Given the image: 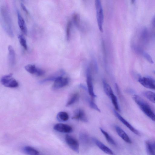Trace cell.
<instances>
[{"label": "cell", "mask_w": 155, "mask_h": 155, "mask_svg": "<svg viewBox=\"0 0 155 155\" xmlns=\"http://www.w3.org/2000/svg\"><path fill=\"white\" fill-rule=\"evenodd\" d=\"M73 20L74 24L78 27L80 25V17L79 15L77 13H75L73 15Z\"/></svg>", "instance_id": "29"}, {"label": "cell", "mask_w": 155, "mask_h": 155, "mask_svg": "<svg viewBox=\"0 0 155 155\" xmlns=\"http://www.w3.org/2000/svg\"><path fill=\"white\" fill-rule=\"evenodd\" d=\"M20 5L23 10L26 13V14H29L28 11L25 5L22 3H21Z\"/></svg>", "instance_id": "32"}, {"label": "cell", "mask_w": 155, "mask_h": 155, "mask_svg": "<svg viewBox=\"0 0 155 155\" xmlns=\"http://www.w3.org/2000/svg\"><path fill=\"white\" fill-rule=\"evenodd\" d=\"M86 81L87 87L88 92L89 95L92 98L91 100L93 99L95 97L93 88V85L92 77L91 72V70L89 67H88L86 70Z\"/></svg>", "instance_id": "5"}, {"label": "cell", "mask_w": 155, "mask_h": 155, "mask_svg": "<svg viewBox=\"0 0 155 155\" xmlns=\"http://www.w3.org/2000/svg\"><path fill=\"white\" fill-rule=\"evenodd\" d=\"M115 128L117 134L124 141L128 143H131L130 137L122 129L117 126H115Z\"/></svg>", "instance_id": "15"}, {"label": "cell", "mask_w": 155, "mask_h": 155, "mask_svg": "<svg viewBox=\"0 0 155 155\" xmlns=\"http://www.w3.org/2000/svg\"><path fill=\"white\" fill-rule=\"evenodd\" d=\"M115 115L118 119L130 130L135 134L137 135H140V133L137 130L133 127L128 121L124 119L116 110H114Z\"/></svg>", "instance_id": "11"}, {"label": "cell", "mask_w": 155, "mask_h": 155, "mask_svg": "<svg viewBox=\"0 0 155 155\" xmlns=\"http://www.w3.org/2000/svg\"><path fill=\"white\" fill-rule=\"evenodd\" d=\"M18 37L21 45L25 50H27L28 45L25 38L23 35L21 34L18 35Z\"/></svg>", "instance_id": "25"}, {"label": "cell", "mask_w": 155, "mask_h": 155, "mask_svg": "<svg viewBox=\"0 0 155 155\" xmlns=\"http://www.w3.org/2000/svg\"><path fill=\"white\" fill-rule=\"evenodd\" d=\"M133 98L143 112L151 120L155 122V114L148 104L138 95H134Z\"/></svg>", "instance_id": "2"}, {"label": "cell", "mask_w": 155, "mask_h": 155, "mask_svg": "<svg viewBox=\"0 0 155 155\" xmlns=\"http://www.w3.org/2000/svg\"><path fill=\"white\" fill-rule=\"evenodd\" d=\"M25 70L28 72L38 76H41L45 74V71L43 70L38 68L33 64H28L25 67Z\"/></svg>", "instance_id": "7"}, {"label": "cell", "mask_w": 155, "mask_h": 155, "mask_svg": "<svg viewBox=\"0 0 155 155\" xmlns=\"http://www.w3.org/2000/svg\"><path fill=\"white\" fill-rule=\"evenodd\" d=\"M153 82H154V85H155V80L153 79Z\"/></svg>", "instance_id": "35"}, {"label": "cell", "mask_w": 155, "mask_h": 155, "mask_svg": "<svg viewBox=\"0 0 155 155\" xmlns=\"http://www.w3.org/2000/svg\"><path fill=\"white\" fill-rule=\"evenodd\" d=\"M144 96L151 102L155 103V93L150 91H147L144 92Z\"/></svg>", "instance_id": "24"}, {"label": "cell", "mask_w": 155, "mask_h": 155, "mask_svg": "<svg viewBox=\"0 0 155 155\" xmlns=\"http://www.w3.org/2000/svg\"><path fill=\"white\" fill-rule=\"evenodd\" d=\"M71 26V22L69 21L67 24L66 28V37L68 41L70 39Z\"/></svg>", "instance_id": "28"}, {"label": "cell", "mask_w": 155, "mask_h": 155, "mask_svg": "<svg viewBox=\"0 0 155 155\" xmlns=\"http://www.w3.org/2000/svg\"><path fill=\"white\" fill-rule=\"evenodd\" d=\"M141 54H142L150 63L151 64L153 63V61L152 58L148 53L143 51Z\"/></svg>", "instance_id": "30"}, {"label": "cell", "mask_w": 155, "mask_h": 155, "mask_svg": "<svg viewBox=\"0 0 155 155\" xmlns=\"http://www.w3.org/2000/svg\"><path fill=\"white\" fill-rule=\"evenodd\" d=\"M55 130L63 133H70L73 131L72 127L69 125L62 123H58L54 127Z\"/></svg>", "instance_id": "12"}, {"label": "cell", "mask_w": 155, "mask_h": 155, "mask_svg": "<svg viewBox=\"0 0 155 155\" xmlns=\"http://www.w3.org/2000/svg\"><path fill=\"white\" fill-rule=\"evenodd\" d=\"M65 141L69 147L75 152H79V144L78 140L73 137L67 134L65 137Z\"/></svg>", "instance_id": "6"}, {"label": "cell", "mask_w": 155, "mask_h": 155, "mask_svg": "<svg viewBox=\"0 0 155 155\" xmlns=\"http://www.w3.org/2000/svg\"><path fill=\"white\" fill-rule=\"evenodd\" d=\"M79 97V95L78 93L72 94L66 103V106L68 107L72 105L78 101Z\"/></svg>", "instance_id": "20"}, {"label": "cell", "mask_w": 155, "mask_h": 155, "mask_svg": "<svg viewBox=\"0 0 155 155\" xmlns=\"http://www.w3.org/2000/svg\"><path fill=\"white\" fill-rule=\"evenodd\" d=\"M152 22L153 26L155 27V15L153 17L152 19Z\"/></svg>", "instance_id": "33"}, {"label": "cell", "mask_w": 155, "mask_h": 155, "mask_svg": "<svg viewBox=\"0 0 155 155\" xmlns=\"http://www.w3.org/2000/svg\"><path fill=\"white\" fill-rule=\"evenodd\" d=\"M63 76V75L59 77L54 81L52 86L53 89L56 90L61 88L68 84L69 82L68 78Z\"/></svg>", "instance_id": "8"}, {"label": "cell", "mask_w": 155, "mask_h": 155, "mask_svg": "<svg viewBox=\"0 0 155 155\" xmlns=\"http://www.w3.org/2000/svg\"><path fill=\"white\" fill-rule=\"evenodd\" d=\"M12 76V74H9L2 76L1 79L2 84L4 86L8 87L15 88L18 87V83Z\"/></svg>", "instance_id": "4"}, {"label": "cell", "mask_w": 155, "mask_h": 155, "mask_svg": "<svg viewBox=\"0 0 155 155\" xmlns=\"http://www.w3.org/2000/svg\"><path fill=\"white\" fill-rule=\"evenodd\" d=\"M110 97L115 110L118 111H119L120 108L117 97L114 94Z\"/></svg>", "instance_id": "27"}, {"label": "cell", "mask_w": 155, "mask_h": 155, "mask_svg": "<svg viewBox=\"0 0 155 155\" xmlns=\"http://www.w3.org/2000/svg\"><path fill=\"white\" fill-rule=\"evenodd\" d=\"M89 104L91 108L99 112H100L101 110L100 109L93 100H90L89 101Z\"/></svg>", "instance_id": "31"}, {"label": "cell", "mask_w": 155, "mask_h": 155, "mask_svg": "<svg viewBox=\"0 0 155 155\" xmlns=\"http://www.w3.org/2000/svg\"><path fill=\"white\" fill-rule=\"evenodd\" d=\"M147 29L143 28L141 30L140 35V39L143 43H146L148 40L149 34Z\"/></svg>", "instance_id": "18"}, {"label": "cell", "mask_w": 155, "mask_h": 155, "mask_svg": "<svg viewBox=\"0 0 155 155\" xmlns=\"http://www.w3.org/2000/svg\"><path fill=\"white\" fill-rule=\"evenodd\" d=\"M153 72H154V74H155V71H153Z\"/></svg>", "instance_id": "36"}, {"label": "cell", "mask_w": 155, "mask_h": 155, "mask_svg": "<svg viewBox=\"0 0 155 155\" xmlns=\"http://www.w3.org/2000/svg\"><path fill=\"white\" fill-rule=\"evenodd\" d=\"M146 149L147 152L150 155H155V151L153 150L151 146V143L149 141L145 142Z\"/></svg>", "instance_id": "26"}, {"label": "cell", "mask_w": 155, "mask_h": 155, "mask_svg": "<svg viewBox=\"0 0 155 155\" xmlns=\"http://www.w3.org/2000/svg\"><path fill=\"white\" fill-rule=\"evenodd\" d=\"M23 150L25 153L28 155H38L39 152L35 149L31 147L26 146L25 147Z\"/></svg>", "instance_id": "19"}, {"label": "cell", "mask_w": 155, "mask_h": 155, "mask_svg": "<svg viewBox=\"0 0 155 155\" xmlns=\"http://www.w3.org/2000/svg\"><path fill=\"white\" fill-rule=\"evenodd\" d=\"M8 60L10 64L12 66L15 62V56L14 50L11 45L8 46Z\"/></svg>", "instance_id": "17"}, {"label": "cell", "mask_w": 155, "mask_h": 155, "mask_svg": "<svg viewBox=\"0 0 155 155\" xmlns=\"http://www.w3.org/2000/svg\"><path fill=\"white\" fill-rule=\"evenodd\" d=\"M151 146L153 150L155 151V141L151 143Z\"/></svg>", "instance_id": "34"}, {"label": "cell", "mask_w": 155, "mask_h": 155, "mask_svg": "<svg viewBox=\"0 0 155 155\" xmlns=\"http://www.w3.org/2000/svg\"><path fill=\"white\" fill-rule=\"evenodd\" d=\"M65 74V72L63 70H60L55 74L41 81L39 83L41 84H42L48 82L54 81L59 77L64 75Z\"/></svg>", "instance_id": "16"}, {"label": "cell", "mask_w": 155, "mask_h": 155, "mask_svg": "<svg viewBox=\"0 0 155 155\" xmlns=\"http://www.w3.org/2000/svg\"><path fill=\"white\" fill-rule=\"evenodd\" d=\"M1 21L3 29L10 37H12L14 34L11 20L6 7L2 5L1 8Z\"/></svg>", "instance_id": "1"}, {"label": "cell", "mask_w": 155, "mask_h": 155, "mask_svg": "<svg viewBox=\"0 0 155 155\" xmlns=\"http://www.w3.org/2000/svg\"><path fill=\"white\" fill-rule=\"evenodd\" d=\"M58 119L60 121H65L68 120L69 118L68 114L64 111H60L57 115Z\"/></svg>", "instance_id": "23"}, {"label": "cell", "mask_w": 155, "mask_h": 155, "mask_svg": "<svg viewBox=\"0 0 155 155\" xmlns=\"http://www.w3.org/2000/svg\"><path fill=\"white\" fill-rule=\"evenodd\" d=\"M17 12L18 26L22 32L25 35H26L27 33V29L25 21L19 11L17 10Z\"/></svg>", "instance_id": "14"}, {"label": "cell", "mask_w": 155, "mask_h": 155, "mask_svg": "<svg viewBox=\"0 0 155 155\" xmlns=\"http://www.w3.org/2000/svg\"><path fill=\"white\" fill-rule=\"evenodd\" d=\"M138 82L143 86L147 88L155 90V85L153 79L150 77H140L138 79Z\"/></svg>", "instance_id": "9"}, {"label": "cell", "mask_w": 155, "mask_h": 155, "mask_svg": "<svg viewBox=\"0 0 155 155\" xmlns=\"http://www.w3.org/2000/svg\"><path fill=\"white\" fill-rule=\"evenodd\" d=\"M72 119L85 122L88 121L85 112L81 109H78L74 111Z\"/></svg>", "instance_id": "10"}, {"label": "cell", "mask_w": 155, "mask_h": 155, "mask_svg": "<svg viewBox=\"0 0 155 155\" xmlns=\"http://www.w3.org/2000/svg\"><path fill=\"white\" fill-rule=\"evenodd\" d=\"M103 88L105 94L110 97L114 94L113 90L110 86L105 81H103Z\"/></svg>", "instance_id": "21"}, {"label": "cell", "mask_w": 155, "mask_h": 155, "mask_svg": "<svg viewBox=\"0 0 155 155\" xmlns=\"http://www.w3.org/2000/svg\"><path fill=\"white\" fill-rule=\"evenodd\" d=\"M92 140L97 146L105 153L110 155H114L112 151L101 142L95 138H92Z\"/></svg>", "instance_id": "13"}, {"label": "cell", "mask_w": 155, "mask_h": 155, "mask_svg": "<svg viewBox=\"0 0 155 155\" xmlns=\"http://www.w3.org/2000/svg\"><path fill=\"white\" fill-rule=\"evenodd\" d=\"M100 129L102 133L104 135L107 141L110 144L114 146L116 145V143L114 140L107 132L101 128H100Z\"/></svg>", "instance_id": "22"}, {"label": "cell", "mask_w": 155, "mask_h": 155, "mask_svg": "<svg viewBox=\"0 0 155 155\" xmlns=\"http://www.w3.org/2000/svg\"><path fill=\"white\" fill-rule=\"evenodd\" d=\"M95 5L98 26L100 31L102 32L104 15L103 8L101 1L100 0H95Z\"/></svg>", "instance_id": "3"}]
</instances>
